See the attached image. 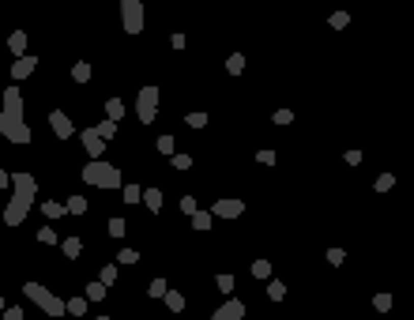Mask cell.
Here are the masks:
<instances>
[{"instance_id":"obj_10","label":"cell","mask_w":414,"mask_h":320,"mask_svg":"<svg viewBox=\"0 0 414 320\" xmlns=\"http://www.w3.org/2000/svg\"><path fill=\"white\" fill-rule=\"evenodd\" d=\"M241 313H245V305H241V302H230V305H223V309L215 313V320H237Z\"/></svg>"},{"instance_id":"obj_30","label":"cell","mask_w":414,"mask_h":320,"mask_svg":"<svg viewBox=\"0 0 414 320\" xmlns=\"http://www.w3.org/2000/svg\"><path fill=\"white\" fill-rule=\"evenodd\" d=\"M64 309H68V313H75V316H79V313H83V309H87V305L79 302V298H75V302H68V305H64Z\"/></svg>"},{"instance_id":"obj_19","label":"cell","mask_w":414,"mask_h":320,"mask_svg":"<svg viewBox=\"0 0 414 320\" xmlns=\"http://www.w3.org/2000/svg\"><path fill=\"white\" fill-rule=\"evenodd\" d=\"M64 253H68V256H79V237H68V241H64Z\"/></svg>"},{"instance_id":"obj_24","label":"cell","mask_w":414,"mask_h":320,"mask_svg":"<svg viewBox=\"0 0 414 320\" xmlns=\"http://www.w3.org/2000/svg\"><path fill=\"white\" fill-rule=\"evenodd\" d=\"M267 294H271V298H275V302H279V298H283V294H286V286H283V283H271V286H267Z\"/></svg>"},{"instance_id":"obj_27","label":"cell","mask_w":414,"mask_h":320,"mask_svg":"<svg viewBox=\"0 0 414 320\" xmlns=\"http://www.w3.org/2000/svg\"><path fill=\"white\" fill-rule=\"evenodd\" d=\"M204 121H207L204 113H188V124H192V128H204Z\"/></svg>"},{"instance_id":"obj_29","label":"cell","mask_w":414,"mask_h":320,"mask_svg":"<svg viewBox=\"0 0 414 320\" xmlns=\"http://www.w3.org/2000/svg\"><path fill=\"white\" fill-rule=\"evenodd\" d=\"M109 234H113V237H121V234H124V222H121V219H113V222H109Z\"/></svg>"},{"instance_id":"obj_6","label":"cell","mask_w":414,"mask_h":320,"mask_svg":"<svg viewBox=\"0 0 414 320\" xmlns=\"http://www.w3.org/2000/svg\"><path fill=\"white\" fill-rule=\"evenodd\" d=\"M121 19H124V26H128V34H140L143 31V8L136 4V0H124Z\"/></svg>"},{"instance_id":"obj_15","label":"cell","mask_w":414,"mask_h":320,"mask_svg":"<svg viewBox=\"0 0 414 320\" xmlns=\"http://www.w3.org/2000/svg\"><path fill=\"white\" fill-rule=\"evenodd\" d=\"M143 200H147V207H151V211H158V207H162V192H155V189H151Z\"/></svg>"},{"instance_id":"obj_4","label":"cell","mask_w":414,"mask_h":320,"mask_svg":"<svg viewBox=\"0 0 414 320\" xmlns=\"http://www.w3.org/2000/svg\"><path fill=\"white\" fill-rule=\"evenodd\" d=\"M23 294H26V298H34V302L42 305L49 316H61V313H64V302H57L49 290H45V286H38V283H26V286H23Z\"/></svg>"},{"instance_id":"obj_16","label":"cell","mask_w":414,"mask_h":320,"mask_svg":"<svg viewBox=\"0 0 414 320\" xmlns=\"http://www.w3.org/2000/svg\"><path fill=\"white\" fill-rule=\"evenodd\" d=\"M226 68H230V72L237 75V72H241V68H245V57H241V53H234V57H230V64H226Z\"/></svg>"},{"instance_id":"obj_8","label":"cell","mask_w":414,"mask_h":320,"mask_svg":"<svg viewBox=\"0 0 414 320\" xmlns=\"http://www.w3.org/2000/svg\"><path fill=\"white\" fill-rule=\"evenodd\" d=\"M241 211H245L241 200H218L215 203V215H223V219H234V215H241Z\"/></svg>"},{"instance_id":"obj_32","label":"cell","mask_w":414,"mask_h":320,"mask_svg":"<svg viewBox=\"0 0 414 320\" xmlns=\"http://www.w3.org/2000/svg\"><path fill=\"white\" fill-rule=\"evenodd\" d=\"M38 241H42V245H53L57 237H53V230H42V234H38Z\"/></svg>"},{"instance_id":"obj_25","label":"cell","mask_w":414,"mask_h":320,"mask_svg":"<svg viewBox=\"0 0 414 320\" xmlns=\"http://www.w3.org/2000/svg\"><path fill=\"white\" fill-rule=\"evenodd\" d=\"M113 128H117V124H113V121H102V124H98V136L105 140V136H113Z\"/></svg>"},{"instance_id":"obj_5","label":"cell","mask_w":414,"mask_h":320,"mask_svg":"<svg viewBox=\"0 0 414 320\" xmlns=\"http://www.w3.org/2000/svg\"><path fill=\"white\" fill-rule=\"evenodd\" d=\"M136 110H140V121L143 124L155 121V110H158V91H155V87H143V91H140V105H136Z\"/></svg>"},{"instance_id":"obj_18","label":"cell","mask_w":414,"mask_h":320,"mask_svg":"<svg viewBox=\"0 0 414 320\" xmlns=\"http://www.w3.org/2000/svg\"><path fill=\"white\" fill-rule=\"evenodd\" d=\"M253 275H260V279H267V275H271V264H267V260H256V268H253Z\"/></svg>"},{"instance_id":"obj_23","label":"cell","mask_w":414,"mask_h":320,"mask_svg":"<svg viewBox=\"0 0 414 320\" xmlns=\"http://www.w3.org/2000/svg\"><path fill=\"white\" fill-rule=\"evenodd\" d=\"M166 294V283H162V279H155V283H151V298H162Z\"/></svg>"},{"instance_id":"obj_20","label":"cell","mask_w":414,"mask_h":320,"mask_svg":"<svg viewBox=\"0 0 414 320\" xmlns=\"http://www.w3.org/2000/svg\"><path fill=\"white\" fill-rule=\"evenodd\" d=\"M105 110H109V117H113V121H117V117H121V113H124V105H121L117 98H113L109 105H105Z\"/></svg>"},{"instance_id":"obj_34","label":"cell","mask_w":414,"mask_h":320,"mask_svg":"<svg viewBox=\"0 0 414 320\" xmlns=\"http://www.w3.org/2000/svg\"><path fill=\"white\" fill-rule=\"evenodd\" d=\"M0 189H8V173L4 170H0Z\"/></svg>"},{"instance_id":"obj_7","label":"cell","mask_w":414,"mask_h":320,"mask_svg":"<svg viewBox=\"0 0 414 320\" xmlns=\"http://www.w3.org/2000/svg\"><path fill=\"white\" fill-rule=\"evenodd\" d=\"M83 147H87V154H94V158H98V154L105 151V140H102L94 128H87V132H83Z\"/></svg>"},{"instance_id":"obj_12","label":"cell","mask_w":414,"mask_h":320,"mask_svg":"<svg viewBox=\"0 0 414 320\" xmlns=\"http://www.w3.org/2000/svg\"><path fill=\"white\" fill-rule=\"evenodd\" d=\"M87 298H91V302H102V298H105V286L102 283H87Z\"/></svg>"},{"instance_id":"obj_17","label":"cell","mask_w":414,"mask_h":320,"mask_svg":"<svg viewBox=\"0 0 414 320\" xmlns=\"http://www.w3.org/2000/svg\"><path fill=\"white\" fill-rule=\"evenodd\" d=\"M42 211H45V215H49V219H61V215H64V207H61V203H53V200H49V203H45V207H42Z\"/></svg>"},{"instance_id":"obj_3","label":"cell","mask_w":414,"mask_h":320,"mask_svg":"<svg viewBox=\"0 0 414 320\" xmlns=\"http://www.w3.org/2000/svg\"><path fill=\"white\" fill-rule=\"evenodd\" d=\"M83 181H87V185H98V189H117L121 185V173L113 166H105V162H91V166L83 170Z\"/></svg>"},{"instance_id":"obj_31","label":"cell","mask_w":414,"mask_h":320,"mask_svg":"<svg viewBox=\"0 0 414 320\" xmlns=\"http://www.w3.org/2000/svg\"><path fill=\"white\" fill-rule=\"evenodd\" d=\"M121 264H136V253H132V249H121Z\"/></svg>"},{"instance_id":"obj_35","label":"cell","mask_w":414,"mask_h":320,"mask_svg":"<svg viewBox=\"0 0 414 320\" xmlns=\"http://www.w3.org/2000/svg\"><path fill=\"white\" fill-rule=\"evenodd\" d=\"M98 320H109V316H98Z\"/></svg>"},{"instance_id":"obj_2","label":"cell","mask_w":414,"mask_h":320,"mask_svg":"<svg viewBox=\"0 0 414 320\" xmlns=\"http://www.w3.org/2000/svg\"><path fill=\"white\" fill-rule=\"evenodd\" d=\"M31 200H34V177L19 173V177H15V200L8 203V215H4L8 226H19V222H23L26 207H31Z\"/></svg>"},{"instance_id":"obj_28","label":"cell","mask_w":414,"mask_h":320,"mask_svg":"<svg viewBox=\"0 0 414 320\" xmlns=\"http://www.w3.org/2000/svg\"><path fill=\"white\" fill-rule=\"evenodd\" d=\"M173 166H177V170H188L192 158H188V154H177V158H173Z\"/></svg>"},{"instance_id":"obj_33","label":"cell","mask_w":414,"mask_h":320,"mask_svg":"<svg viewBox=\"0 0 414 320\" xmlns=\"http://www.w3.org/2000/svg\"><path fill=\"white\" fill-rule=\"evenodd\" d=\"M158 151H166V154L173 151V140H170V136H162V140H158Z\"/></svg>"},{"instance_id":"obj_1","label":"cell","mask_w":414,"mask_h":320,"mask_svg":"<svg viewBox=\"0 0 414 320\" xmlns=\"http://www.w3.org/2000/svg\"><path fill=\"white\" fill-rule=\"evenodd\" d=\"M0 132H4L12 143H26V140H31V132L23 128V110H19V91H15V87L4 94V113H0Z\"/></svg>"},{"instance_id":"obj_14","label":"cell","mask_w":414,"mask_h":320,"mask_svg":"<svg viewBox=\"0 0 414 320\" xmlns=\"http://www.w3.org/2000/svg\"><path fill=\"white\" fill-rule=\"evenodd\" d=\"M83 211H87V200L83 196H72L68 200V215H83Z\"/></svg>"},{"instance_id":"obj_21","label":"cell","mask_w":414,"mask_h":320,"mask_svg":"<svg viewBox=\"0 0 414 320\" xmlns=\"http://www.w3.org/2000/svg\"><path fill=\"white\" fill-rule=\"evenodd\" d=\"M117 279V268H102V286H109Z\"/></svg>"},{"instance_id":"obj_26","label":"cell","mask_w":414,"mask_h":320,"mask_svg":"<svg viewBox=\"0 0 414 320\" xmlns=\"http://www.w3.org/2000/svg\"><path fill=\"white\" fill-rule=\"evenodd\" d=\"M166 305L170 309H181V305H185V298H181V294H166Z\"/></svg>"},{"instance_id":"obj_13","label":"cell","mask_w":414,"mask_h":320,"mask_svg":"<svg viewBox=\"0 0 414 320\" xmlns=\"http://www.w3.org/2000/svg\"><path fill=\"white\" fill-rule=\"evenodd\" d=\"M8 45H12V53H23V45H26V34H23V31H15L12 38H8Z\"/></svg>"},{"instance_id":"obj_22","label":"cell","mask_w":414,"mask_h":320,"mask_svg":"<svg viewBox=\"0 0 414 320\" xmlns=\"http://www.w3.org/2000/svg\"><path fill=\"white\" fill-rule=\"evenodd\" d=\"M72 75H75V79H79V83H83V79H87V75H91V64H75V72H72Z\"/></svg>"},{"instance_id":"obj_9","label":"cell","mask_w":414,"mask_h":320,"mask_svg":"<svg viewBox=\"0 0 414 320\" xmlns=\"http://www.w3.org/2000/svg\"><path fill=\"white\" fill-rule=\"evenodd\" d=\"M49 121H53V132L61 136V140H68V136H72V121L64 117L61 110H53V113H49Z\"/></svg>"},{"instance_id":"obj_36","label":"cell","mask_w":414,"mask_h":320,"mask_svg":"<svg viewBox=\"0 0 414 320\" xmlns=\"http://www.w3.org/2000/svg\"><path fill=\"white\" fill-rule=\"evenodd\" d=\"M0 309H4V302H0Z\"/></svg>"},{"instance_id":"obj_11","label":"cell","mask_w":414,"mask_h":320,"mask_svg":"<svg viewBox=\"0 0 414 320\" xmlns=\"http://www.w3.org/2000/svg\"><path fill=\"white\" fill-rule=\"evenodd\" d=\"M31 72H34V57H23V61H15V68H12L15 79H23V75H31Z\"/></svg>"}]
</instances>
